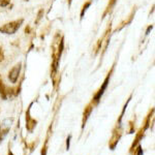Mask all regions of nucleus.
Masks as SVG:
<instances>
[{
	"mask_svg": "<svg viewBox=\"0 0 155 155\" xmlns=\"http://www.w3.org/2000/svg\"><path fill=\"white\" fill-rule=\"evenodd\" d=\"M22 23H23V20H18V21H14L11 22V23H7L4 25L3 27L0 28V32L2 33H5V34H14L17 32L20 27H21Z\"/></svg>",
	"mask_w": 155,
	"mask_h": 155,
	"instance_id": "obj_1",
	"label": "nucleus"
},
{
	"mask_svg": "<svg viewBox=\"0 0 155 155\" xmlns=\"http://www.w3.org/2000/svg\"><path fill=\"white\" fill-rule=\"evenodd\" d=\"M12 119L9 118L5 119L1 123V125H0V141H2L7 136V134H8L9 129L12 127Z\"/></svg>",
	"mask_w": 155,
	"mask_h": 155,
	"instance_id": "obj_2",
	"label": "nucleus"
},
{
	"mask_svg": "<svg viewBox=\"0 0 155 155\" xmlns=\"http://www.w3.org/2000/svg\"><path fill=\"white\" fill-rule=\"evenodd\" d=\"M20 71H21V63L18 64L9 71V80H11L12 83H17L18 81V78H19V74H20Z\"/></svg>",
	"mask_w": 155,
	"mask_h": 155,
	"instance_id": "obj_3",
	"label": "nucleus"
},
{
	"mask_svg": "<svg viewBox=\"0 0 155 155\" xmlns=\"http://www.w3.org/2000/svg\"><path fill=\"white\" fill-rule=\"evenodd\" d=\"M109 80H110V76H107V79H106V81H104V85H102V87H101V89H99V91L97 92V94H96V95H95V97H94V99H95V101H98L99 99H101V95H102V94H104V90H106L107 86V83H109Z\"/></svg>",
	"mask_w": 155,
	"mask_h": 155,
	"instance_id": "obj_4",
	"label": "nucleus"
},
{
	"mask_svg": "<svg viewBox=\"0 0 155 155\" xmlns=\"http://www.w3.org/2000/svg\"><path fill=\"white\" fill-rule=\"evenodd\" d=\"M9 4V0H0V6L4 7Z\"/></svg>",
	"mask_w": 155,
	"mask_h": 155,
	"instance_id": "obj_5",
	"label": "nucleus"
},
{
	"mask_svg": "<svg viewBox=\"0 0 155 155\" xmlns=\"http://www.w3.org/2000/svg\"><path fill=\"white\" fill-rule=\"evenodd\" d=\"M69 141H71V136L67 137V143H66V148H67V150L69 149Z\"/></svg>",
	"mask_w": 155,
	"mask_h": 155,
	"instance_id": "obj_6",
	"label": "nucleus"
},
{
	"mask_svg": "<svg viewBox=\"0 0 155 155\" xmlns=\"http://www.w3.org/2000/svg\"><path fill=\"white\" fill-rule=\"evenodd\" d=\"M140 150H139V154H137V155H142V149L141 148H139Z\"/></svg>",
	"mask_w": 155,
	"mask_h": 155,
	"instance_id": "obj_7",
	"label": "nucleus"
},
{
	"mask_svg": "<svg viewBox=\"0 0 155 155\" xmlns=\"http://www.w3.org/2000/svg\"><path fill=\"white\" fill-rule=\"evenodd\" d=\"M8 155H14V154H12V153H11V152H9V154Z\"/></svg>",
	"mask_w": 155,
	"mask_h": 155,
	"instance_id": "obj_8",
	"label": "nucleus"
}]
</instances>
